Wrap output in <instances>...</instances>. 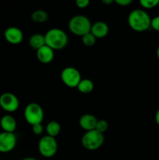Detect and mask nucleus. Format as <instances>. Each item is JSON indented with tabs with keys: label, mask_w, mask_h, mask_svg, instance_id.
<instances>
[{
	"label": "nucleus",
	"mask_w": 159,
	"mask_h": 160,
	"mask_svg": "<svg viewBox=\"0 0 159 160\" xmlns=\"http://www.w3.org/2000/svg\"><path fill=\"white\" fill-rule=\"evenodd\" d=\"M17 123L15 118L11 115H5L0 120V127L4 132L14 133Z\"/></svg>",
	"instance_id": "4468645a"
},
{
	"label": "nucleus",
	"mask_w": 159,
	"mask_h": 160,
	"mask_svg": "<svg viewBox=\"0 0 159 160\" xmlns=\"http://www.w3.org/2000/svg\"><path fill=\"white\" fill-rule=\"evenodd\" d=\"M82 38V42L85 46L87 47H91L94 45L96 43L97 38L91 34V33H88V34L84 35Z\"/></svg>",
	"instance_id": "6ab92c4d"
},
{
	"label": "nucleus",
	"mask_w": 159,
	"mask_h": 160,
	"mask_svg": "<svg viewBox=\"0 0 159 160\" xmlns=\"http://www.w3.org/2000/svg\"><path fill=\"white\" fill-rule=\"evenodd\" d=\"M76 88L80 92L83 94L90 93L94 89V83L90 79H82Z\"/></svg>",
	"instance_id": "f3484780"
},
{
	"label": "nucleus",
	"mask_w": 159,
	"mask_h": 160,
	"mask_svg": "<svg viewBox=\"0 0 159 160\" xmlns=\"http://www.w3.org/2000/svg\"><path fill=\"white\" fill-rule=\"evenodd\" d=\"M61 80L67 87L76 88L82 78L77 69L73 67H67L61 72Z\"/></svg>",
	"instance_id": "0eeeda50"
},
{
	"label": "nucleus",
	"mask_w": 159,
	"mask_h": 160,
	"mask_svg": "<svg viewBox=\"0 0 159 160\" xmlns=\"http://www.w3.org/2000/svg\"><path fill=\"white\" fill-rule=\"evenodd\" d=\"M90 4L89 0H76V5L79 9H86Z\"/></svg>",
	"instance_id": "b1692460"
},
{
	"label": "nucleus",
	"mask_w": 159,
	"mask_h": 160,
	"mask_svg": "<svg viewBox=\"0 0 159 160\" xmlns=\"http://www.w3.org/2000/svg\"><path fill=\"white\" fill-rule=\"evenodd\" d=\"M159 0H140V5L146 9H154L158 6Z\"/></svg>",
	"instance_id": "aec40b11"
},
{
	"label": "nucleus",
	"mask_w": 159,
	"mask_h": 160,
	"mask_svg": "<svg viewBox=\"0 0 159 160\" xmlns=\"http://www.w3.org/2000/svg\"><path fill=\"white\" fill-rule=\"evenodd\" d=\"M30 46L32 48L35 49L37 51L42 46L45 45V35H42L41 34H34L31 36L28 42Z\"/></svg>",
	"instance_id": "2eb2a0df"
},
{
	"label": "nucleus",
	"mask_w": 159,
	"mask_h": 160,
	"mask_svg": "<svg viewBox=\"0 0 159 160\" xmlns=\"http://www.w3.org/2000/svg\"><path fill=\"white\" fill-rule=\"evenodd\" d=\"M37 58L40 62L43 64H48L54 59V50L51 49L48 45H44L36 51Z\"/></svg>",
	"instance_id": "9b49d317"
},
{
	"label": "nucleus",
	"mask_w": 159,
	"mask_h": 160,
	"mask_svg": "<svg viewBox=\"0 0 159 160\" xmlns=\"http://www.w3.org/2000/svg\"><path fill=\"white\" fill-rule=\"evenodd\" d=\"M149 14L143 9H133L128 16V24L129 28L137 32H143L151 28Z\"/></svg>",
	"instance_id": "f257e3e1"
},
{
	"label": "nucleus",
	"mask_w": 159,
	"mask_h": 160,
	"mask_svg": "<svg viewBox=\"0 0 159 160\" xmlns=\"http://www.w3.org/2000/svg\"><path fill=\"white\" fill-rule=\"evenodd\" d=\"M5 39L12 45H18L23 39V34L20 28L17 27H9L4 31Z\"/></svg>",
	"instance_id": "9d476101"
},
{
	"label": "nucleus",
	"mask_w": 159,
	"mask_h": 160,
	"mask_svg": "<svg viewBox=\"0 0 159 160\" xmlns=\"http://www.w3.org/2000/svg\"><path fill=\"white\" fill-rule=\"evenodd\" d=\"M45 45L55 50H60L68 45L69 38L66 33L59 28H51L45 34Z\"/></svg>",
	"instance_id": "f03ea898"
},
{
	"label": "nucleus",
	"mask_w": 159,
	"mask_h": 160,
	"mask_svg": "<svg viewBox=\"0 0 159 160\" xmlns=\"http://www.w3.org/2000/svg\"><path fill=\"white\" fill-rule=\"evenodd\" d=\"M109 28L106 23L103 21H97L91 25L90 33L96 38H103L108 34Z\"/></svg>",
	"instance_id": "ddd939ff"
},
{
	"label": "nucleus",
	"mask_w": 159,
	"mask_h": 160,
	"mask_svg": "<svg viewBox=\"0 0 159 160\" xmlns=\"http://www.w3.org/2000/svg\"><path fill=\"white\" fill-rule=\"evenodd\" d=\"M20 106L18 98L11 92H5L0 95V107L9 112H15Z\"/></svg>",
	"instance_id": "6e6552de"
},
{
	"label": "nucleus",
	"mask_w": 159,
	"mask_h": 160,
	"mask_svg": "<svg viewBox=\"0 0 159 160\" xmlns=\"http://www.w3.org/2000/svg\"><path fill=\"white\" fill-rule=\"evenodd\" d=\"M48 12L42 9H37L34 11L31 14V20L36 23H45L48 20Z\"/></svg>",
	"instance_id": "a211bd4d"
},
{
	"label": "nucleus",
	"mask_w": 159,
	"mask_h": 160,
	"mask_svg": "<svg viewBox=\"0 0 159 160\" xmlns=\"http://www.w3.org/2000/svg\"><path fill=\"white\" fill-rule=\"evenodd\" d=\"M104 142V134L96 130L86 131L81 139V143L84 148L89 151H94L102 146Z\"/></svg>",
	"instance_id": "20e7f679"
},
{
	"label": "nucleus",
	"mask_w": 159,
	"mask_h": 160,
	"mask_svg": "<svg viewBox=\"0 0 159 160\" xmlns=\"http://www.w3.org/2000/svg\"><path fill=\"white\" fill-rule=\"evenodd\" d=\"M98 119L92 114H84L80 117L79 120V125L83 130L86 131H90L95 129Z\"/></svg>",
	"instance_id": "f8f14e48"
},
{
	"label": "nucleus",
	"mask_w": 159,
	"mask_h": 160,
	"mask_svg": "<svg viewBox=\"0 0 159 160\" xmlns=\"http://www.w3.org/2000/svg\"><path fill=\"white\" fill-rule=\"evenodd\" d=\"M154 120H155L156 123L159 126V109H157V112H156L155 116H154Z\"/></svg>",
	"instance_id": "a878e982"
},
{
	"label": "nucleus",
	"mask_w": 159,
	"mask_h": 160,
	"mask_svg": "<svg viewBox=\"0 0 159 160\" xmlns=\"http://www.w3.org/2000/svg\"><path fill=\"white\" fill-rule=\"evenodd\" d=\"M24 119L31 126L41 123L44 119V110L41 106L35 102L29 103L25 107Z\"/></svg>",
	"instance_id": "39448f33"
},
{
	"label": "nucleus",
	"mask_w": 159,
	"mask_h": 160,
	"mask_svg": "<svg viewBox=\"0 0 159 160\" xmlns=\"http://www.w3.org/2000/svg\"><path fill=\"white\" fill-rule=\"evenodd\" d=\"M45 131H46L47 135L50 136V137L55 138L60 133L61 125L59 124V122L52 120V121H50L46 125Z\"/></svg>",
	"instance_id": "dca6fc26"
},
{
	"label": "nucleus",
	"mask_w": 159,
	"mask_h": 160,
	"mask_svg": "<svg viewBox=\"0 0 159 160\" xmlns=\"http://www.w3.org/2000/svg\"><path fill=\"white\" fill-rule=\"evenodd\" d=\"M158 7H159V4H158Z\"/></svg>",
	"instance_id": "c756f323"
},
{
	"label": "nucleus",
	"mask_w": 159,
	"mask_h": 160,
	"mask_svg": "<svg viewBox=\"0 0 159 160\" xmlns=\"http://www.w3.org/2000/svg\"><path fill=\"white\" fill-rule=\"evenodd\" d=\"M22 160H37V159H34V158L33 157H26V158H24V159H23Z\"/></svg>",
	"instance_id": "cd10ccee"
},
{
	"label": "nucleus",
	"mask_w": 159,
	"mask_h": 160,
	"mask_svg": "<svg viewBox=\"0 0 159 160\" xmlns=\"http://www.w3.org/2000/svg\"><path fill=\"white\" fill-rule=\"evenodd\" d=\"M157 59H158V60H159V45H158V47H157Z\"/></svg>",
	"instance_id": "c85d7f7f"
},
{
	"label": "nucleus",
	"mask_w": 159,
	"mask_h": 160,
	"mask_svg": "<svg viewBox=\"0 0 159 160\" xmlns=\"http://www.w3.org/2000/svg\"><path fill=\"white\" fill-rule=\"evenodd\" d=\"M44 131V128L41 125V123L35 124L32 126V131L35 135H41Z\"/></svg>",
	"instance_id": "5701e85b"
},
{
	"label": "nucleus",
	"mask_w": 159,
	"mask_h": 160,
	"mask_svg": "<svg viewBox=\"0 0 159 160\" xmlns=\"http://www.w3.org/2000/svg\"><path fill=\"white\" fill-rule=\"evenodd\" d=\"M114 2L116 3L117 5L120 6H127L132 2V0H115Z\"/></svg>",
	"instance_id": "393cba45"
},
{
	"label": "nucleus",
	"mask_w": 159,
	"mask_h": 160,
	"mask_svg": "<svg viewBox=\"0 0 159 160\" xmlns=\"http://www.w3.org/2000/svg\"><path fill=\"white\" fill-rule=\"evenodd\" d=\"M58 150L57 141L55 138L45 135L39 140L38 151L42 156L51 158L56 154Z\"/></svg>",
	"instance_id": "423d86ee"
},
{
	"label": "nucleus",
	"mask_w": 159,
	"mask_h": 160,
	"mask_svg": "<svg viewBox=\"0 0 159 160\" xmlns=\"http://www.w3.org/2000/svg\"><path fill=\"white\" fill-rule=\"evenodd\" d=\"M17 139L14 133L2 131L0 133V152L8 153L12 151L17 145Z\"/></svg>",
	"instance_id": "1a4fd4ad"
},
{
	"label": "nucleus",
	"mask_w": 159,
	"mask_h": 160,
	"mask_svg": "<svg viewBox=\"0 0 159 160\" xmlns=\"http://www.w3.org/2000/svg\"><path fill=\"white\" fill-rule=\"evenodd\" d=\"M151 28L154 31L159 32V16H156L151 19Z\"/></svg>",
	"instance_id": "4be33fe9"
},
{
	"label": "nucleus",
	"mask_w": 159,
	"mask_h": 160,
	"mask_svg": "<svg viewBox=\"0 0 159 160\" xmlns=\"http://www.w3.org/2000/svg\"><path fill=\"white\" fill-rule=\"evenodd\" d=\"M91 23L88 17L84 15H76L69 21V30L72 34L83 37L90 32Z\"/></svg>",
	"instance_id": "7ed1b4c3"
},
{
	"label": "nucleus",
	"mask_w": 159,
	"mask_h": 160,
	"mask_svg": "<svg viewBox=\"0 0 159 160\" xmlns=\"http://www.w3.org/2000/svg\"><path fill=\"white\" fill-rule=\"evenodd\" d=\"M108 128V123L105 120H98V122H97L96 127H95V129L97 131H98L101 134H104V132H106V131Z\"/></svg>",
	"instance_id": "412c9836"
},
{
	"label": "nucleus",
	"mask_w": 159,
	"mask_h": 160,
	"mask_svg": "<svg viewBox=\"0 0 159 160\" xmlns=\"http://www.w3.org/2000/svg\"><path fill=\"white\" fill-rule=\"evenodd\" d=\"M112 2H114V1H112V0H102V3H104V4H112Z\"/></svg>",
	"instance_id": "bb28decb"
}]
</instances>
